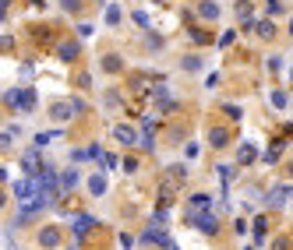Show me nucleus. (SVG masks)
Returning <instances> with one entry per match:
<instances>
[{
  "instance_id": "nucleus-5",
  "label": "nucleus",
  "mask_w": 293,
  "mask_h": 250,
  "mask_svg": "<svg viewBox=\"0 0 293 250\" xmlns=\"http://www.w3.org/2000/svg\"><path fill=\"white\" fill-rule=\"evenodd\" d=\"M191 212H195V215H201V212H209V197H205V194H198V197H191Z\"/></svg>"
},
{
  "instance_id": "nucleus-3",
  "label": "nucleus",
  "mask_w": 293,
  "mask_h": 250,
  "mask_svg": "<svg viewBox=\"0 0 293 250\" xmlns=\"http://www.w3.org/2000/svg\"><path fill=\"white\" fill-rule=\"evenodd\" d=\"M113 138L124 141V144H135V130H131V127H113Z\"/></svg>"
},
{
  "instance_id": "nucleus-6",
  "label": "nucleus",
  "mask_w": 293,
  "mask_h": 250,
  "mask_svg": "<svg viewBox=\"0 0 293 250\" xmlns=\"http://www.w3.org/2000/svg\"><path fill=\"white\" fill-rule=\"evenodd\" d=\"M96 226V218H89V215H85V218H78V222H75V232H78V236H85V232H89Z\"/></svg>"
},
{
  "instance_id": "nucleus-1",
  "label": "nucleus",
  "mask_w": 293,
  "mask_h": 250,
  "mask_svg": "<svg viewBox=\"0 0 293 250\" xmlns=\"http://www.w3.org/2000/svg\"><path fill=\"white\" fill-rule=\"evenodd\" d=\"M78 109H81L78 99H75V102H53V116H57V120H71Z\"/></svg>"
},
{
  "instance_id": "nucleus-8",
  "label": "nucleus",
  "mask_w": 293,
  "mask_h": 250,
  "mask_svg": "<svg viewBox=\"0 0 293 250\" xmlns=\"http://www.w3.org/2000/svg\"><path fill=\"white\" fill-rule=\"evenodd\" d=\"M60 56H64V60H75V56H78V46H75V42H67V46H60Z\"/></svg>"
},
{
  "instance_id": "nucleus-11",
  "label": "nucleus",
  "mask_w": 293,
  "mask_h": 250,
  "mask_svg": "<svg viewBox=\"0 0 293 250\" xmlns=\"http://www.w3.org/2000/svg\"><path fill=\"white\" fill-rule=\"evenodd\" d=\"M219 180L230 183V180H233V166H219Z\"/></svg>"
},
{
  "instance_id": "nucleus-14",
  "label": "nucleus",
  "mask_w": 293,
  "mask_h": 250,
  "mask_svg": "<svg viewBox=\"0 0 293 250\" xmlns=\"http://www.w3.org/2000/svg\"><path fill=\"white\" fill-rule=\"evenodd\" d=\"M4 4H7V0H0V7H4Z\"/></svg>"
},
{
  "instance_id": "nucleus-9",
  "label": "nucleus",
  "mask_w": 293,
  "mask_h": 250,
  "mask_svg": "<svg viewBox=\"0 0 293 250\" xmlns=\"http://www.w3.org/2000/svg\"><path fill=\"white\" fill-rule=\"evenodd\" d=\"M39 243H42V247H57V232H53V229H46V232L39 236Z\"/></svg>"
},
{
  "instance_id": "nucleus-10",
  "label": "nucleus",
  "mask_w": 293,
  "mask_h": 250,
  "mask_svg": "<svg viewBox=\"0 0 293 250\" xmlns=\"http://www.w3.org/2000/svg\"><path fill=\"white\" fill-rule=\"evenodd\" d=\"M92 194H102V190H106V180H102V176H92Z\"/></svg>"
},
{
  "instance_id": "nucleus-13",
  "label": "nucleus",
  "mask_w": 293,
  "mask_h": 250,
  "mask_svg": "<svg viewBox=\"0 0 293 250\" xmlns=\"http://www.w3.org/2000/svg\"><path fill=\"white\" fill-rule=\"evenodd\" d=\"M7 141H11V134H0V148H7Z\"/></svg>"
},
{
  "instance_id": "nucleus-2",
  "label": "nucleus",
  "mask_w": 293,
  "mask_h": 250,
  "mask_svg": "<svg viewBox=\"0 0 293 250\" xmlns=\"http://www.w3.org/2000/svg\"><path fill=\"white\" fill-rule=\"evenodd\" d=\"M286 197H293V190L290 187H275L272 194H269V204H272V208H279V204H286Z\"/></svg>"
},
{
  "instance_id": "nucleus-4",
  "label": "nucleus",
  "mask_w": 293,
  "mask_h": 250,
  "mask_svg": "<svg viewBox=\"0 0 293 250\" xmlns=\"http://www.w3.org/2000/svg\"><path fill=\"white\" fill-rule=\"evenodd\" d=\"M198 218V226H201V232H215V218L209 215V212H201V215H195Z\"/></svg>"
},
{
  "instance_id": "nucleus-12",
  "label": "nucleus",
  "mask_w": 293,
  "mask_h": 250,
  "mask_svg": "<svg viewBox=\"0 0 293 250\" xmlns=\"http://www.w3.org/2000/svg\"><path fill=\"white\" fill-rule=\"evenodd\" d=\"M75 180H78V173L67 169V173H64V187H75Z\"/></svg>"
},
{
  "instance_id": "nucleus-7",
  "label": "nucleus",
  "mask_w": 293,
  "mask_h": 250,
  "mask_svg": "<svg viewBox=\"0 0 293 250\" xmlns=\"http://www.w3.org/2000/svg\"><path fill=\"white\" fill-rule=\"evenodd\" d=\"M209 141L215 144V148H223V144H226V130H223V127H215L212 134H209Z\"/></svg>"
}]
</instances>
